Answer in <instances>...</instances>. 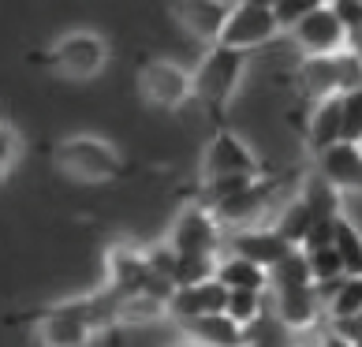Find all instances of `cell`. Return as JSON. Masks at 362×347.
Here are the masks:
<instances>
[{
    "instance_id": "cell-30",
    "label": "cell",
    "mask_w": 362,
    "mask_h": 347,
    "mask_svg": "<svg viewBox=\"0 0 362 347\" xmlns=\"http://www.w3.org/2000/svg\"><path fill=\"white\" fill-rule=\"evenodd\" d=\"M351 191H355V194L362 198V168H358V180H355V187H351Z\"/></svg>"
},
{
    "instance_id": "cell-11",
    "label": "cell",
    "mask_w": 362,
    "mask_h": 347,
    "mask_svg": "<svg viewBox=\"0 0 362 347\" xmlns=\"http://www.w3.org/2000/svg\"><path fill=\"white\" fill-rule=\"evenodd\" d=\"M224 299L228 291L217 284V276L202 280V284H187V288H176L165 302V314L180 317V322H198V317H209V314H224Z\"/></svg>"
},
{
    "instance_id": "cell-17",
    "label": "cell",
    "mask_w": 362,
    "mask_h": 347,
    "mask_svg": "<svg viewBox=\"0 0 362 347\" xmlns=\"http://www.w3.org/2000/svg\"><path fill=\"white\" fill-rule=\"evenodd\" d=\"M329 306V317L337 325H355L362 322V276H344L340 284H332L325 291H317Z\"/></svg>"
},
{
    "instance_id": "cell-3",
    "label": "cell",
    "mask_w": 362,
    "mask_h": 347,
    "mask_svg": "<svg viewBox=\"0 0 362 347\" xmlns=\"http://www.w3.org/2000/svg\"><path fill=\"white\" fill-rule=\"evenodd\" d=\"M52 168L83 187H105L127 176V157L101 135H68L52 146Z\"/></svg>"
},
{
    "instance_id": "cell-27",
    "label": "cell",
    "mask_w": 362,
    "mask_h": 347,
    "mask_svg": "<svg viewBox=\"0 0 362 347\" xmlns=\"http://www.w3.org/2000/svg\"><path fill=\"white\" fill-rule=\"evenodd\" d=\"M329 11L344 26V34H355L358 26H362V0H332Z\"/></svg>"
},
{
    "instance_id": "cell-4",
    "label": "cell",
    "mask_w": 362,
    "mask_h": 347,
    "mask_svg": "<svg viewBox=\"0 0 362 347\" xmlns=\"http://www.w3.org/2000/svg\"><path fill=\"white\" fill-rule=\"evenodd\" d=\"M34 60L64 83H90L109 68V42H105L101 30L75 26V30L60 34L45 52H37Z\"/></svg>"
},
{
    "instance_id": "cell-31",
    "label": "cell",
    "mask_w": 362,
    "mask_h": 347,
    "mask_svg": "<svg viewBox=\"0 0 362 347\" xmlns=\"http://www.w3.org/2000/svg\"><path fill=\"white\" fill-rule=\"evenodd\" d=\"M176 347H194V343H187V340H183V343H176Z\"/></svg>"
},
{
    "instance_id": "cell-10",
    "label": "cell",
    "mask_w": 362,
    "mask_h": 347,
    "mask_svg": "<svg viewBox=\"0 0 362 347\" xmlns=\"http://www.w3.org/2000/svg\"><path fill=\"white\" fill-rule=\"evenodd\" d=\"M228 11H232L228 0H183V4L168 8V16L187 37H194V42L213 49L221 30H224V23H228Z\"/></svg>"
},
{
    "instance_id": "cell-29",
    "label": "cell",
    "mask_w": 362,
    "mask_h": 347,
    "mask_svg": "<svg viewBox=\"0 0 362 347\" xmlns=\"http://www.w3.org/2000/svg\"><path fill=\"white\" fill-rule=\"evenodd\" d=\"M347 52H355V57L362 60V26H358L355 34H347Z\"/></svg>"
},
{
    "instance_id": "cell-9",
    "label": "cell",
    "mask_w": 362,
    "mask_h": 347,
    "mask_svg": "<svg viewBox=\"0 0 362 347\" xmlns=\"http://www.w3.org/2000/svg\"><path fill=\"white\" fill-rule=\"evenodd\" d=\"M291 37L306 57H337L347 49V34L337 23V16L329 11V4H317L310 16H303L291 26Z\"/></svg>"
},
{
    "instance_id": "cell-14",
    "label": "cell",
    "mask_w": 362,
    "mask_h": 347,
    "mask_svg": "<svg viewBox=\"0 0 362 347\" xmlns=\"http://www.w3.org/2000/svg\"><path fill=\"white\" fill-rule=\"evenodd\" d=\"M273 302H276V322L284 325L288 332H303V329H314L317 317H321V295L317 288H288V291H273Z\"/></svg>"
},
{
    "instance_id": "cell-18",
    "label": "cell",
    "mask_w": 362,
    "mask_h": 347,
    "mask_svg": "<svg viewBox=\"0 0 362 347\" xmlns=\"http://www.w3.org/2000/svg\"><path fill=\"white\" fill-rule=\"evenodd\" d=\"M306 142H310L314 153H321V150H329V146L340 142V98L314 101L310 124H306Z\"/></svg>"
},
{
    "instance_id": "cell-15",
    "label": "cell",
    "mask_w": 362,
    "mask_h": 347,
    "mask_svg": "<svg viewBox=\"0 0 362 347\" xmlns=\"http://www.w3.org/2000/svg\"><path fill=\"white\" fill-rule=\"evenodd\" d=\"M358 168H362V146L337 142V146H329V150L317 153V168L314 172L344 194V191H351V187H355Z\"/></svg>"
},
{
    "instance_id": "cell-2",
    "label": "cell",
    "mask_w": 362,
    "mask_h": 347,
    "mask_svg": "<svg viewBox=\"0 0 362 347\" xmlns=\"http://www.w3.org/2000/svg\"><path fill=\"white\" fill-rule=\"evenodd\" d=\"M247 64H250L247 52L213 45V49L202 52L198 68L191 71V98L206 109L213 131L228 127V109H232L239 83H243V75H247Z\"/></svg>"
},
{
    "instance_id": "cell-19",
    "label": "cell",
    "mask_w": 362,
    "mask_h": 347,
    "mask_svg": "<svg viewBox=\"0 0 362 347\" xmlns=\"http://www.w3.org/2000/svg\"><path fill=\"white\" fill-rule=\"evenodd\" d=\"M213 276H217V284L224 291H265V288H269L265 269H258V265H250L247 258H235V254L221 258Z\"/></svg>"
},
{
    "instance_id": "cell-12",
    "label": "cell",
    "mask_w": 362,
    "mask_h": 347,
    "mask_svg": "<svg viewBox=\"0 0 362 347\" xmlns=\"http://www.w3.org/2000/svg\"><path fill=\"white\" fill-rule=\"evenodd\" d=\"M276 187H280V180H269V176L250 180L243 191L232 198V202H224L217 213H213V220H217V224H247V220H254V217H262L265 206L273 202Z\"/></svg>"
},
{
    "instance_id": "cell-25",
    "label": "cell",
    "mask_w": 362,
    "mask_h": 347,
    "mask_svg": "<svg viewBox=\"0 0 362 347\" xmlns=\"http://www.w3.org/2000/svg\"><path fill=\"white\" fill-rule=\"evenodd\" d=\"M23 157V139H19V127L11 124V119L0 112V183H4L11 172H16Z\"/></svg>"
},
{
    "instance_id": "cell-23",
    "label": "cell",
    "mask_w": 362,
    "mask_h": 347,
    "mask_svg": "<svg viewBox=\"0 0 362 347\" xmlns=\"http://www.w3.org/2000/svg\"><path fill=\"white\" fill-rule=\"evenodd\" d=\"M265 291H228L224 299V317L228 322H235L239 329H250L258 317L265 314Z\"/></svg>"
},
{
    "instance_id": "cell-16",
    "label": "cell",
    "mask_w": 362,
    "mask_h": 347,
    "mask_svg": "<svg viewBox=\"0 0 362 347\" xmlns=\"http://www.w3.org/2000/svg\"><path fill=\"white\" fill-rule=\"evenodd\" d=\"M187 343L194 347H247V336L235 322H228L224 314H209V317H198V322H187Z\"/></svg>"
},
{
    "instance_id": "cell-20",
    "label": "cell",
    "mask_w": 362,
    "mask_h": 347,
    "mask_svg": "<svg viewBox=\"0 0 362 347\" xmlns=\"http://www.w3.org/2000/svg\"><path fill=\"white\" fill-rule=\"evenodd\" d=\"M299 202H303L306 209H310L317 220H332V217H340V213H344V194H340L332 183L321 180L317 172H310V176H306Z\"/></svg>"
},
{
    "instance_id": "cell-26",
    "label": "cell",
    "mask_w": 362,
    "mask_h": 347,
    "mask_svg": "<svg viewBox=\"0 0 362 347\" xmlns=\"http://www.w3.org/2000/svg\"><path fill=\"white\" fill-rule=\"evenodd\" d=\"M317 4H321V0H276V4H273L276 26H280V30H291V26L299 23L303 16H310Z\"/></svg>"
},
{
    "instance_id": "cell-1",
    "label": "cell",
    "mask_w": 362,
    "mask_h": 347,
    "mask_svg": "<svg viewBox=\"0 0 362 347\" xmlns=\"http://www.w3.org/2000/svg\"><path fill=\"white\" fill-rule=\"evenodd\" d=\"M8 322L30 325L42 347H90L98 332H109L116 325V299L105 288H98L90 295L64 299L30 314H16Z\"/></svg>"
},
{
    "instance_id": "cell-6",
    "label": "cell",
    "mask_w": 362,
    "mask_h": 347,
    "mask_svg": "<svg viewBox=\"0 0 362 347\" xmlns=\"http://www.w3.org/2000/svg\"><path fill=\"white\" fill-rule=\"evenodd\" d=\"M280 37H284V30L276 26L273 4H262V0H243V4H232V11H228V23H224V30L217 37V45L254 57L258 49L280 42Z\"/></svg>"
},
{
    "instance_id": "cell-28",
    "label": "cell",
    "mask_w": 362,
    "mask_h": 347,
    "mask_svg": "<svg viewBox=\"0 0 362 347\" xmlns=\"http://www.w3.org/2000/svg\"><path fill=\"white\" fill-rule=\"evenodd\" d=\"M321 347H351V340H347L344 332H329V336L321 340Z\"/></svg>"
},
{
    "instance_id": "cell-7",
    "label": "cell",
    "mask_w": 362,
    "mask_h": 347,
    "mask_svg": "<svg viewBox=\"0 0 362 347\" xmlns=\"http://www.w3.org/2000/svg\"><path fill=\"white\" fill-rule=\"evenodd\" d=\"M135 90L142 105H150L157 112H176L191 101V71L168 57H150L135 71Z\"/></svg>"
},
{
    "instance_id": "cell-5",
    "label": "cell",
    "mask_w": 362,
    "mask_h": 347,
    "mask_svg": "<svg viewBox=\"0 0 362 347\" xmlns=\"http://www.w3.org/2000/svg\"><path fill=\"white\" fill-rule=\"evenodd\" d=\"M265 176V165L258 153L235 135L232 127H217L213 139L202 146V161H198V183L213 180H258Z\"/></svg>"
},
{
    "instance_id": "cell-22",
    "label": "cell",
    "mask_w": 362,
    "mask_h": 347,
    "mask_svg": "<svg viewBox=\"0 0 362 347\" xmlns=\"http://www.w3.org/2000/svg\"><path fill=\"white\" fill-rule=\"evenodd\" d=\"M314 224H317V217L299 202V198H295V202H291L284 213H280V220L273 224V232L284 239L288 247H303V243H306V235L314 232Z\"/></svg>"
},
{
    "instance_id": "cell-13",
    "label": "cell",
    "mask_w": 362,
    "mask_h": 347,
    "mask_svg": "<svg viewBox=\"0 0 362 347\" xmlns=\"http://www.w3.org/2000/svg\"><path fill=\"white\" fill-rule=\"evenodd\" d=\"M291 250L295 247H288L273 228H243V232H235V239H232V254L247 258L250 265H258V269H265V273H269L280 258H288Z\"/></svg>"
},
{
    "instance_id": "cell-24",
    "label": "cell",
    "mask_w": 362,
    "mask_h": 347,
    "mask_svg": "<svg viewBox=\"0 0 362 347\" xmlns=\"http://www.w3.org/2000/svg\"><path fill=\"white\" fill-rule=\"evenodd\" d=\"M340 142L362 146V86L340 98Z\"/></svg>"
},
{
    "instance_id": "cell-21",
    "label": "cell",
    "mask_w": 362,
    "mask_h": 347,
    "mask_svg": "<svg viewBox=\"0 0 362 347\" xmlns=\"http://www.w3.org/2000/svg\"><path fill=\"white\" fill-rule=\"evenodd\" d=\"M332 250H337L347 276H362V232L347 220V213L332 220Z\"/></svg>"
},
{
    "instance_id": "cell-8",
    "label": "cell",
    "mask_w": 362,
    "mask_h": 347,
    "mask_svg": "<svg viewBox=\"0 0 362 347\" xmlns=\"http://www.w3.org/2000/svg\"><path fill=\"white\" fill-rule=\"evenodd\" d=\"M168 250L180 258H217V247H221V224L209 217L206 209H183L176 224L168 232Z\"/></svg>"
}]
</instances>
